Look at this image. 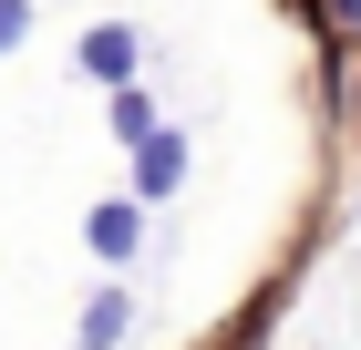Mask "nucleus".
I'll use <instances>...</instances> for the list:
<instances>
[{
  "mask_svg": "<svg viewBox=\"0 0 361 350\" xmlns=\"http://www.w3.org/2000/svg\"><path fill=\"white\" fill-rule=\"evenodd\" d=\"M331 11H341V21H351V31H361V0H331Z\"/></svg>",
  "mask_w": 361,
  "mask_h": 350,
  "instance_id": "7",
  "label": "nucleus"
},
{
  "mask_svg": "<svg viewBox=\"0 0 361 350\" xmlns=\"http://www.w3.org/2000/svg\"><path fill=\"white\" fill-rule=\"evenodd\" d=\"M21 31H31V0H0V52H21Z\"/></svg>",
  "mask_w": 361,
  "mask_h": 350,
  "instance_id": "6",
  "label": "nucleus"
},
{
  "mask_svg": "<svg viewBox=\"0 0 361 350\" xmlns=\"http://www.w3.org/2000/svg\"><path fill=\"white\" fill-rule=\"evenodd\" d=\"M83 73H93V82H135V31H124V21L83 31Z\"/></svg>",
  "mask_w": 361,
  "mask_h": 350,
  "instance_id": "3",
  "label": "nucleus"
},
{
  "mask_svg": "<svg viewBox=\"0 0 361 350\" xmlns=\"http://www.w3.org/2000/svg\"><path fill=\"white\" fill-rule=\"evenodd\" d=\"M124 330H135V309H124V289L83 299V340H124Z\"/></svg>",
  "mask_w": 361,
  "mask_h": 350,
  "instance_id": "4",
  "label": "nucleus"
},
{
  "mask_svg": "<svg viewBox=\"0 0 361 350\" xmlns=\"http://www.w3.org/2000/svg\"><path fill=\"white\" fill-rule=\"evenodd\" d=\"M135 247H145V196L93 206V258H135Z\"/></svg>",
  "mask_w": 361,
  "mask_h": 350,
  "instance_id": "2",
  "label": "nucleus"
},
{
  "mask_svg": "<svg viewBox=\"0 0 361 350\" xmlns=\"http://www.w3.org/2000/svg\"><path fill=\"white\" fill-rule=\"evenodd\" d=\"M176 186H186V135H166V124H155V135L135 144V196L155 206V196H176Z\"/></svg>",
  "mask_w": 361,
  "mask_h": 350,
  "instance_id": "1",
  "label": "nucleus"
},
{
  "mask_svg": "<svg viewBox=\"0 0 361 350\" xmlns=\"http://www.w3.org/2000/svg\"><path fill=\"white\" fill-rule=\"evenodd\" d=\"M114 135H124V144H145V135H155V104H145L135 82H114Z\"/></svg>",
  "mask_w": 361,
  "mask_h": 350,
  "instance_id": "5",
  "label": "nucleus"
}]
</instances>
